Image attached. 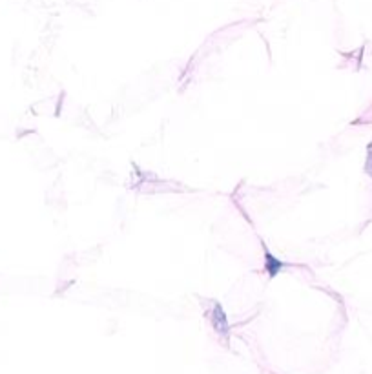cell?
I'll return each mask as SVG.
<instances>
[{"mask_svg":"<svg viewBox=\"0 0 372 374\" xmlns=\"http://www.w3.org/2000/svg\"><path fill=\"white\" fill-rule=\"evenodd\" d=\"M267 258H268V261H267V265H268V274H270V276H276L277 272H279V269L283 265H281L279 261H277L276 258H272V256H270V254L267 252Z\"/></svg>","mask_w":372,"mask_h":374,"instance_id":"1","label":"cell"}]
</instances>
